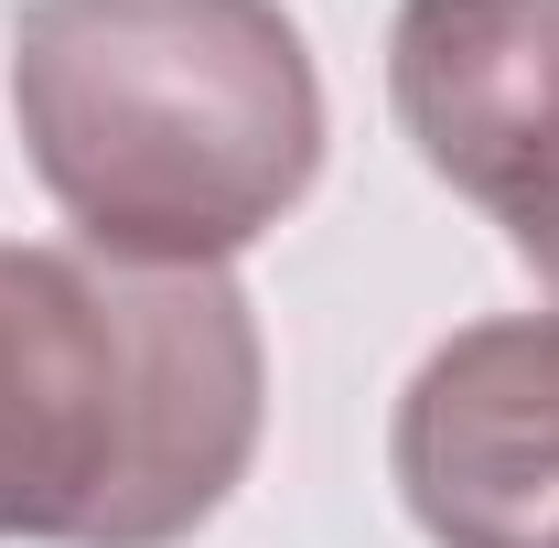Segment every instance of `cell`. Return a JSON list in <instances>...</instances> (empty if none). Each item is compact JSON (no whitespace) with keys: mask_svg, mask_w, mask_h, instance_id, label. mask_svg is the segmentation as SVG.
Returning <instances> with one entry per match:
<instances>
[{"mask_svg":"<svg viewBox=\"0 0 559 548\" xmlns=\"http://www.w3.org/2000/svg\"><path fill=\"white\" fill-rule=\"evenodd\" d=\"M388 474L430 548H559V312H495L419 355Z\"/></svg>","mask_w":559,"mask_h":548,"instance_id":"obj_4","label":"cell"},{"mask_svg":"<svg viewBox=\"0 0 559 548\" xmlns=\"http://www.w3.org/2000/svg\"><path fill=\"white\" fill-rule=\"evenodd\" d=\"M11 119L119 270H226L323 172V75L280 0H22Z\"/></svg>","mask_w":559,"mask_h":548,"instance_id":"obj_1","label":"cell"},{"mask_svg":"<svg viewBox=\"0 0 559 548\" xmlns=\"http://www.w3.org/2000/svg\"><path fill=\"white\" fill-rule=\"evenodd\" d=\"M270 344L226 270L0 237V538L183 548L259 463Z\"/></svg>","mask_w":559,"mask_h":548,"instance_id":"obj_2","label":"cell"},{"mask_svg":"<svg viewBox=\"0 0 559 548\" xmlns=\"http://www.w3.org/2000/svg\"><path fill=\"white\" fill-rule=\"evenodd\" d=\"M388 108L559 301V0H399Z\"/></svg>","mask_w":559,"mask_h":548,"instance_id":"obj_3","label":"cell"}]
</instances>
